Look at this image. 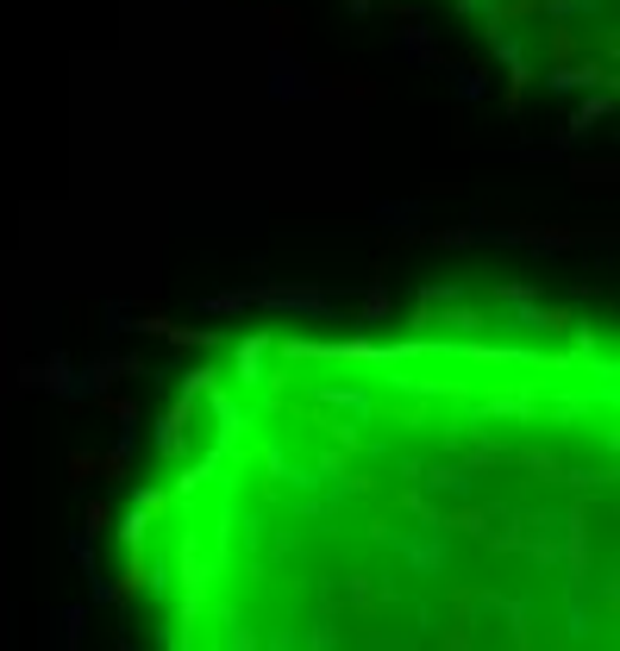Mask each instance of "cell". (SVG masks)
<instances>
[{
    "mask_svg": "<svg viewBox=\"0 0 620 651\" xmlns=\"http://www.w3.org/2000/svg\"><path fill=\"white\" fill-rule=\"evenodd\" d=\"M120 589L145 651H620L615 307L439 282L214 332L125 495Z\"/></svg>",
    "mask_w": 620,
    "mask_h": 651,
    "instance_id": "1",
    "label": "cell"
},
{
    "mask_svg": "<svg viewBox=\"0 0 620 651\" xmlns=\"http://www.w3.org/2000/svg\"><path fill=\"white\" fill-rule=\"evenodd\" d=\"M501 57L546 82H608L615 0H458Z\"/></svg>",
    "mask_w": 620,
    "mask_h": 651,
    "instance_id": "2",
    "label": "cell"
}]
</instances>
